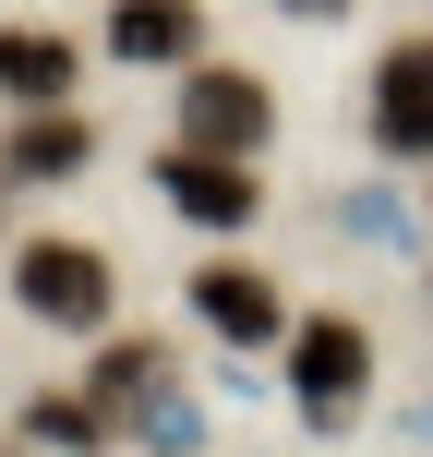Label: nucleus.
<instances>
[{
    "instance_id": "obj_1",
    "label": "nucleus",
    "mask_w": 433,
    "mask_h": 457,
    "mask_svg": "<svg viewBox=\"0 0 433 457\" xmlns=\"http://www.w3.org/2000/svg\"><path fill=\"white\" fill-rule=\"evenodd\" d=\"M12 301L37 325H72L85 337V325H109V253L96 241H24L12 253Z\"/></svg>"
},
{
    "instance_id": "obj_2",
    "label": "nucleus",
    "mask_w": 433,
    "mask_h": 457,
    "mask_svg": "<svg viewBox=\"0 0 433 457\" xmlns=\"http://www.w3.org/2000/svg\"><path fill=\"white\" fill-rule=\"evenodd\" d=\"M289 386H301V410H313V421H349V410H362V386H373V337H362L349 313L289 325Z\"/></svg>"
},
{
    "instance_id": "obj_3",
    "label": "nucleus",
    "mask_w": 433,
    "mask_h": 457,
    "mask_svg": "<svg viewBox=\"0 0 433 457\" xmlns=\"http://www.w3.org/2000/svg\"><path fill=\"white\" fill-rule=\"evenodd\" d=\"M265 133H277V96L253 85V72L205 61V72L181 85V145H193V157H253Z\"/></svg>"
},
{
    "instance_id": "obj_4",
    "label": "nucleus",
    "mask_w": 433,
    "mask_h": 457,
    "mask_svg": "<svg viewBox=\"0 0 433 457\" xmlns=\"http://www.w3.org/2000/svg\"><path fill=\"white\" fill-rule=\"evenodd\" d=\"M373 145L386 157H433V37H397L373 61Z\"/></svg>"
},
{
    "instance_id": "obj_5",
    "label": "nucleus",
    "mask_w": 433,
    "mask_h": 457,
    "mask_svg": "<svg viewBox=\"0 0 433 457\" xmlns=\"http://www.w3.org/2000/svg\"><path fill=\"white\" fill-rule=\"evenodd\" d=\"M193 313H205L217 337H241V349L289 337V301H277V277H265V265H241V253H217V265H193Z\"/></svg>"
},
{
    "instance_id": "obj_6",
    "label": "nucleus",
    "mask_w": 433,
    "mask_h": 457,
    "mask_svg": "<svg viewBox=\"0 0 433 457\" xmlns=\"http://www.w3.org/2000/svg\"><path fill=\"white\" fill-rule=\"evenodd\" d=\"M157 193H169V205H181L193 228H241L253 205H265L253 157H193V145H169V157H157Z\"/></svg>"
},
{
    "instance_id": "obj_7",
    "label": "nucleus",
    "mask_w": 433,
    "mask_h": 457,
    "mask_svg": "<svg viewBox=\"0 0 433 457\" xmlns=\"http://www.w3.org/2000/svg\"><path fill=\"white\" fill-rule=\"evenodd\" d=\"M85 157H96L85 109H24V133L0 145V181H12V193H48V181H72Z\"/></svg>"
},
{
    "instance_id": "obj_8",
    "label": "nucleus",
    "mask_w": 433,
    "mask_h": 457,
    "mask_svg": "<svg viewBox=\"0 0 433 457\" xmlns=\"http://www.w3.org/2000/svg\"><path fill=\"white\" fill-rule=\"evenodd\" d=\"M72 37H48V24H0V96H12V109H61L72 96Z\"/></svg>"
},
{
    "instance_id": "obj_9",
    "label": "nucleus",
    "mask_w": 433,
    "mask_h": 457,
    "mask_svg": "<svg viewBox=\"0 0 433 457\" xmlns=\"http://www.w3.org/2000/svg\"><path fill=\"white\" fill-rule=\"evenodd\" d=\"M109 48L121 61H193V48H205V12H193V0H121Z\"/></svg>"
},
{
    "instance_id": "obj_10",
    "label": "nucleus",
    "mask_w": 433,
    "mask_h": 457,
    "mask_svg": "<svg viewBox=\"0 0 433 457\" xmlns=\"http://www.w3.org/2000/svg\"><path fill=\"white\" fill-rule=\"evenodd\" d=\"M157 386H169V349H157V337H121L109 361H96V386H85V397H96L109 421H133V410H157Z\"/></svg>"
},
{
    "instance_id": "obj_11",
    "label": "nucleus",
    "mask_w": 433,
    "mask_h": 457,
    "mask_svg": "<svg viewBox=\"0 0 433 457\" xmlns=\"http://www.w3.org/2000/svg\"><path fill=\"white\" fill-rule=\"evenodd\" d=\"M24 434H37V445H96V434H109V410H96V397H37Z\"/></svg>"
},
{
    "instance_id": "obj_12",
    "label": "nucleus",
    "mask_w": 433,
    "mask_h": 457,
    "mask_svg": "<svg viewBox=\"0 0 433 457\" xmlns=\"http://www.w3.org/2000/svg\"><path fill=\"white\" fill-rule=\"evenodd\" d=\"M289 12H337V0H289Z\"/></svg>"
}]
</instances>
